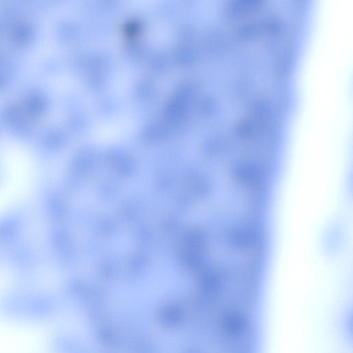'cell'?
Instances as JSON below:
<instances>
[{
	"label": "cell",
	"mask_w": 353,
	"mask_h": 353,
	"mask_svg": "<svg viewBox=\"0 0 353 353\" xmlns=\"http://www.w3.org/2000/svg\"><path fill=\"white\" fill-rule=\"evenodd\" d=\"M0 204H1V201H0Z\"/></svg>",
	"instance_id": "obj_1"
}]
</instances>
